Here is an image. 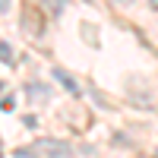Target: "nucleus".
I'll list each match as a JSON object with an SVG mask.
<instances>
[{"instance_id":"nucleus-2","label":"nucleus","mask_w":158,"mask_h":158,"mask_svg":"<svg viewBox=\"0 0 158 158\" xmlns=\"http://www.w3.org/2000/svg\"><path fill=\"white\" fill-rule=\"evenodd\" d=\"M51 76H54L57 82H60L63 89L70 92V95H79V82H76V79H73V76H70L67 70H60V67H54V70H51Z\"/></svg>"},{"instance_id":"nucleus-6","label":"nucleus","mask_w":158,"mask_h":158,"mask_svg":"<svg viewBox=\"0 0 158 158\" xmlns=\"http://www.w3.org/2000/svg\"><path fill=\"white\" fill-rule=\"evenodd\" d=\"M6 6H10V3H6V0H0V13H6Z\"/></svg>"},{"instance_id":"nucleus-5","label":"nucleus","mask_w":158,"mask_h":158,"mask_svg":"<svg viewBox=\"0 0 158 158\" xmlns=\"http://www.w3.org/2000/svg\"><path fill=\"white\" fill-rule=\"evenodd\" d=\"M114 3H120V6H130V3H133V0H114Z\"/></svg>"},{"instance_id":"nucleus-1","label":"nucleus","mask_w":158,"mask_h":158,"mask_svg":"<svg viewBox=\"0 0 158 158\" xmlns=\"http://www.w3.org/2000/svg\"><path fill=\"white\" fill-rule=\"evenodd\" d=\"M32 158H73V149H70V142H63V139H35L32 146H29Z\"/></svg>"},{"instance_id":"nucleus-3","label":"nucleus","mask_w":158,"mask_h":158,"mask_svg":"<svg viewBox=\"0 0 158 158\" xmlns=\"http://www.w3.org/2000/svg\"><path fill=\"white\" fill-rule=\"evenodd\" d=\"M0 60H3V63H13V51H10L6 41H0Z\"/></svg>"},{"instance_id":"nucleus-10","label":"nucleus","mask_w":158,"mask_h":158,"mask_svg":"<svg viewBox=\"0 0 158 158\" xmlns=\"http://www.w3.org/2000/svg\"><path fill=\"white\" fill-rule=\"evenodd\" d=\"M142 158H149V155H142ZM152 158H158V155H152Z\"/></svg>"},{"instance_id":"nucleus-7","label":"nucleus","mask_w":158,"mask_h":158,"mask_svg":"<svg viewBox=\"0 0 158 158\" xmlns=\"http://www.w3.org/2000/svg\"><path fill=\"white\" fill-rule=\"evenodd\" d=\"M149 6H152V10H158V0H149Z\"/></svg>"},{"instance_id":"nucleus-9","label":"nucleus","mask_w":158,"mask_h":158,"mask_svg":"<svg viewBox=\"0 0 158 158\" xmlns=\"http://www.w3.org/2000/svg\"><path fill=\"white\" fill-rule=\"evenodd\" d=\"M0 155H3V142H0Z\"/></svg>"},{"instance_id":"nucleus-8","label":"nucleus","mask_w":158,"mask_h":158,"mask_svg":"<svg viewBox=\"0 0 158 158\" xmlns=\"http://www.w3.org/2000/svg\"><path fill=\"white\" fill-rule=\"evenodd\" d=\"M3 89H6V82H3V79H0V92H3Z\"/></svg>"},{"instance_id":"nucleus-4","label":"nucleus","mask_w":158,"mask_h":158,"mask_svg":"<svg viewBox=\"0 0 158 158\" xmlns=\"http://www.w3.org/2000/svg\"><path fill=\"white\" fill-rule=\"evenodd\" d=\"M16 158H32V152H29V149H19V152H16Z\"/></svg>"}]
</instances>
